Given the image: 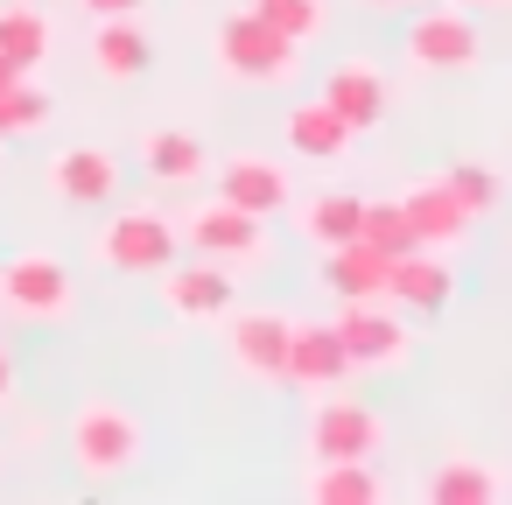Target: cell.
<instances>
[{
    "mask_svg": "<svg viewBox=\"0 0 512 505\" xmlns=\"http://www.w3.org/2000/svg\"><path fill=\"white\" fill-rule=\"evenodd\" d=\"M211 57H218V71H225L232 85H281V78H295V71H302V43H295V36H281L260 8H246V15H232V22H218Z\"/></svg>",
    "mask_w": 512,
    "mask_h": 505,
    "instance_id": "cell-1",
    "label": "cell"
},
{
    "mask_svg": "<svg viewBox=\"0 0 512 505\" xmlns=\"http://www.w3.org/2000/svg\"><path fill=\"white\" fill-rule=\"evenodd\" d=\"M141 421H134V407H120V400H106V393H92L78 414H71V463L92 477V484H106V477H127L134 463H141Z\"/></svg>",
    "mask_w": 512,
    "mask_h": 505,
    "instance_id": "cell-2",
    "label": "cell"
},
{
    "mask_svg": "<svg viewBox=\"0 0 512 505\" xmlns=\"http://www.w3.org/2000/svg\"><path fill=\"white\" fill-rule=\"evenodd\" d=\"M176 232H183V246H190V253L225 260L232 274H239V267H253V260H267V218L239 211L232 197H204L197 211H183V218H176Z\"/></svg>",
    "mask_w": 512,
    "mask_h": 505,
    "instance_id": "cell-3",
    "label": "cell"
},
{
    "mask_svg": "<svg viewBox=\"0 0 512 505\" xmlns=\"http://www.w3.org/2000/svg\"><path fill=\"white\" fill-rule=\"evenodd\" d=\"M176 246H183L176 218H162V211H120V218L92 239V260L113 267V274H162V267L176 260Z\"/></svg>",
    "mask_w": 512,
    "mask_h": 505,
    "instance_id": "cell-4",
    "label": "cell"
},
{
    "mask_svg": "<svg viewBox=\"0 0 512 505\" xmlns=\"http://www.w3.org/2000/svg\"><path fill=\"white\" fill-rule=\"evenodd\" d=\"M162 309L183 316V323H218V316L239 309V281H232L225 260H204V253L169 260L162 267Z\"/></svg>",
    "mask_w": 512,
    "mask_h": 505,
    "instance_id": "cell-5",
    "label": "cell"
},
{
    "mask_svg": "<svg viewBox=\"0 0 512 505\" xmlns=\"http://www.w3.org/2000/svg\"><path fill=\"white\" fill-rule=\"evenodd\" d=\"M0 302L29 323H57V316H71L78 288H71V267L57 253H15L0 267Z\"/></svg>",
    "mask_w": 512,
    "mask_h": 505,
    "instance_id": "cell-6",
    "label": "cell"
},
{
    "mask_svg": "<svg viewBox=\"0 0 512 505\" xmlns=\"http://www.w3.org/2000/svg\"><path fill=\"white\" fill-rule=\"evenodd\" d=\"M288 337H295V316H281V309H232L225 316V351L260 386L288 379Z\"/></svg>",
    "mask_w": 512,
    "mask_h": 505,
    "instance_id": "cell-7",
    "label": "cell"
},
{
    "mask_svg": "<svg viewBox=\"0 0 512 505\" xmlns=\"http://www.w3.org/2000/svg\"><path fill=\"white\" fill-rule=\"evenodd\" d=\"M337 337H344L358 372H386V365L407 358V323H400V309L386 295L379 302H344L337 309Z\"/></svg>",
    "mask_w": 512,
    "mask_h": 505,
    "instance_id": "cell-8",
    "label": "cell"
},
{
    "mask_svg": "<svg viewBox=\"0 0 512 505\" xmlns=\"http://www.w3.org/2000/svg\"><path fill=\"white\" fill-rule=\"evenodd\" d=\"M218 197H232L239 211L253 218H281L295 204V176L274 162V155H225L218 162Z\"/></svg>",
    "mask_w": 512,
    "mask_h": 505,
    "instance_id": "cell-9",
    "label": "cell"
},
{
    "mask_svg": "<svg viewBox=\"0 0 512 505\" xmlns=\"http://www.w3.org/2000/svg\"><path fill=\"white\" fill-rule=\"evenodd\" d=\"M309 449L316 456H372L379 449V414L365 400L316 393V407H309Z\"/></svg>",
    "mask_w": 512,
    "mask_h": 505,
    "instance_id": "cell-10",
    "label": "cell"
},
{
    "mask_svg": "<svg viewBox=\"0 0 512 505\" xmlns=\"http://www.w3.org/2000/svg\"><path fill=\"white\" fill-rule=\"evenodd\" d=\"M407 64L414 71H470L477 64V29L456 8H435L421 22H407Z\"/></svg>",
    "mask_w": 512,
    "mask_h": 505,
    "instance_id": "cell-11",
    "label": "cell"
},
{
    "mask_svg": "<svg viewBox=\"0 0 512 505\" xmlns=\"http://www.w3.org/2000/svg\"><path fill=\"white\" fill-rule=\"evenodd\" d=\"M400 211H407V225H414V239L421 246H463L470 239V225H477V211L449 190V176H428V183H414L407 197H400Z\"/></svg>",
    "mask_w": 512,
    "mask_h": 505,
    "instance_id": "cell-12",
    "label": "cell"
},
{
    "mask_svg": "<svg viewBox=\"0 0 512 505\" xmlns=\"http://www.w3.org/2000/svg\"><path fill=\"white\" fill-rule=\"evenodd\" d=\"M351 351L337 337V323H295L288 337V386H309V393H337L351 379Z\"/></svg>",
    "mask_w": 512,
    "mask_h": 505,
    "instance_id": "cell-13",
    "label": "cell"
},
{
    "mask_svg": "<svg viewBox=\"0 0 512 505\" xmlns=\"http://www.w3.org/2000/svg\"><path fill=\"white\" fill-rule=\"evenodd\" d=\"M316 281H323L337 302H379V295L393 288V260H386L379 246H365V239H351V246H323Z\"/></svg>",
    "mask_w": 512,
    "mask_h": 505,
    "instance_id": "cell-14",
    "label": "cell"
},
{
    "mask_svg": "<svg viewBox=\"0 0 512 505\" xmlns=\"http://www.w3.org/2000/svg\"><path fill=\"white\" fill-rule=\"evenodd\" d=\"M449 295H456V274H449V260H442L435 246H414V253L393 260V288H386L393 309L435 316V309H449Z\"/></svg>",
    "mask_w": 512,
    "mask_h": 505,
    "instance_id": "cell-15",
    "label": "cell"
},
{
    "mask_svg": "<svg viewBox=\"0 0 512 505\" xmlns=\"http://www.w3.org/2000/svg\"><path fill=\"white\" fill-rule=\"evenodd\" d=\"M43 183H50V197H64V204H106V197L120 190V162H113L106 148H57Z\"/></svg>",
    "mask_w": 512,
    "mask_h": 505,
    "instance_id": "cell-16",
    "label": "cell"
},
{
    "mask_svg": "<svg viewBox=\"0 0 512 505\" xmlns=\"http://www.w3.org/2000/svg\"><path fill=\"white\" fill-rule=\"evenodd\" d=\"M351 141H358V127H351L330 99H302V106L288 113V148H295L302 162H344Z\"/></svg>",
    "mask_w": 512,
    "mask_h": 505,
    "instance_id": "cell-17",
    "label": "cell"
},
{
    "mask_svg": "<svg viewBox=\"0 0 512 505\" xmlns=\"http://www.w3.org/2000/svg\"><path fill=\"white\" fill-rule=\"evenodd\" d=\"M316 99H330L358 134H372L379 120H386V78L372 71V64H337L330 78H323V92Z\"/></svg>",
    "mask_w": 512,
    "mask_h": 505,
    "instance_id": "cell-18",
    "label": "cell"
},
{
    "mask_svg": "<svg viewBox=\"0 0 512 505\" xmlns=\"http://www.w3.org/2000/svg\"><path fill=\"white\" fill-rule=\"evenodd\" d=\"M358 225H365V197H351V190H316V197L295 211V232H302L316 253H323V246H351Z\"/></svg>",
    "mask_w": 512,
    "mask_h": 505,
    "instance_id": "cell-19",
    "label": "cell"
},
{
    "mask_svg": "<svg viewBox=\"0 0 512 505\" xmlns=\"http://www.w3.org/2000/svg\"><path fill=\"white\" fill-rule=\"evenodd\" d=\"M92 71H99L106 85H134V78H148V36L134 29V15L92 29Z\"/></svg>",
    "mask_w": 512,
    "mask_h": 505,
    "instance_id": "cell-20",
    "label": "cell"
},
{
    "mask_svg": "<svg viewBox=\"0 0 512 505\" xmlns=\"http://www.w3.org/2000/svg\"><path fill=\"white\" fill-rule=\"evenodd\" d=\"M316 505H379V477H372V456H316L309 484H302Z\"/></svg>",
    "mask_w": 512,
    "mask_h": 505,
    "instance_id": "cell-21",
    "label": "cell"
},
{
    "mask_svg": "<svg viewBox=\"0 0 512 505\" xmlns=\"http://www.w3.org/2000/svg\"><path fill=\"white\" fill-rule=\"evenodd\" d=\"M141 169H148L155 183H197V176L211 169V155H204L197 134H183V127H155V134L141 141Z\"/></svg>",
    "mask_w": 512,
    "mask_h": 505,
    "instance_id": "cell-22",
    "label": "cell"
},
{
    "mask_svg": "<svg viewBox=\"0 0 512 505\" xmlns=\"http://www.w3.org/2000/svg\"><path fill=\"white\" fill-rule=\"evenodd\" d=\"M421 498H428V505H491V498H498V477H491L477 456H449V463L428 470Z\"/></svg>",
    "mask_w": 512,
    "mask_h": 505,
    "instance_id": "cell-23",
    "label": "cell"
},
{
    "mask_svg": "<svg viewBox=\"0 0 512 505\" xmlns=\"http://www.w3.org/2000/svg\"><path fill=\"white\" fill-rule=\"evenodd\" d=\"M0 57H8L15 71H36L50 57V22L29 8V0L22 8H0Z\"/></svg>",
    "mask_w": 512,
    "mask_h": 505,
    "instance_id": "cell-24",
    "label": "cell"
},
{
    "mask_svg": "<svg viewBox=\"0 0 512 505\" xmlns=\"http://www.w3.org/2000/svg\"><path fill=\"white\" fill-rule=\"evenodd\" d=\"M43 120H50V92H43V85L15 78L8 92H0V141H22V134H36Z\"/></svg>",
    "mask_w": 512,
    "mask_h": 505,
    "instance_id": "cell-25",
    "label": "cell"
},
{
    "mask_svg": "<svg viewBox=\"0 0 512 505\" xmlns=\"http://www.w3.org/2000/svg\"><path fill=\"white\" fill-rule=\"evenodd\" d=\"M358 239H365V246H379L386 260H400V253H414V246H421V239H414V225H407V211H400V197H393V204H365Z\"/></svg>",
    "mask_w": 512,
    "mask_h": 505,
    "instance_id": "cell-26",
    "label": "cell"
},
{
    "mask_svg": "<svg viewBox=\"0 0 512 505\" xmlns=\"http://www.w3.org/2000/svg\"><path fill=\"white\" fill-rule=\"evenodd\" d=\"M449 190H456V197H463L477 218H484V211L505 197V183H498V169H491V162H449Z\"/></svg>",
    "mask_w": 512,
    "mask_h": 505,
    "instance_id": "cell-27",
    "label": "cell"
},
{
    "mask_svg": "<svg viewBox=\"0 0 512 505\" xmlns=\"http://www.w3.org/2000/svg\"><path fill=\"white\" fill-rule=\"evenodd\" d=\"M253 8H260L281 36H295V43H309V36L323 29V0H253Z\"/></svg>",
    "mask_w": 512,
    "mask_h": 505,
    "instance_id": "cell-28",
    "label": "cell"
},
{
    "mask_svg": "<svg viewBox=\"0 0 512 505\" xmlns=\"http://www.w3.org/2000/svg\"><path fill=\"white\" fill-rule=\"evenodd\" d=\"M148 0H85V15L92 22H120V15H141Z\"/></svg>",
    "mask_w": 512,
    "mask_h": 505,
    "instance_id": "cell-29",
    "label": "cell"
},
{
    "mask_svg": "<svg viewBox=\"0 0 512 505\" xmlns=\"http://www.w3.org/2000/svg\"><path fill=\"white\" fill-rule=\"evenodd\" d=\"M15 393V365H8V351H0V400Z\"/></svg>",
    "mask_w": 512,
    "mask_h": 505,
    "instance_id": "cell-30",
    "label": "cell"
},
{
    "mask_svg": "<svg viewBox=\"0 0 512 505\" xmlns=\"http://www.w3.org/2000/svg\"><path fill=\"white\" fill-rule=\"evenodd\" d=\"M15 78H29V71H15V64H8V57H0V92H8V85H15Z\"/></svg>",
    "mask_w": 512,
    "mask_h": 505,
    "instance_id": "cell-31",
    "label": "cell"
},
{
    "mask_svg": "<svg viewBox=\"0 0 512 505\" xmlns=\"http://www.w3.org/2000/svg\"><path fill=\"white\" fill-rule=\"evenodd\" d=\"M372 8H386V0H372Z\"/></svg>",
    "mask_w": 512,
    "mask_h": 505,
    "instance_id": "cell-32",
    "label": "cell"
}]
</instances>
